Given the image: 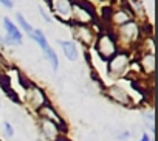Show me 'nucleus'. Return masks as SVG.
Returning a JSON list of instances; mask_svg holds the SVG:
<instances>
[{
  "label": "nucleus",
  "instance_id": "nucleus-12",
  "mask_svg": "<svg viewBox=\"0 0 158 141\" xmlns=\"http://www.w3.org/2000/svg\"><path fill=\"white\" fill-rule=\"evenodd\" d=\"M141 65L146 70V73H153V68H155V57H153V54H146L141 59Z\"/></svg>",
  "mask_w": 158,
  "mask_h": 141
},
{
  "label": "nucleus",
  "instance_id": "nucleus-15",
  "mask_svg": "<svg viewBox=\"0 0 158 141\" xmlns=\"http://www.w3.org/2000/svg\"><path fill=\"white\" fill-rule=\"evenodd\" d=\"M3 127H5V132H6L8 136L14 135V129H13V126H10V122H3Z\"/></svg>",
  "mask_w": 158,
  "mask_h": 141
},
{
  "label": "nucleus",
  "instance_id": "nucleus-3",
  "mask_svg": "<svg viewBox=\"0 0 158 141\" xmlns=\"http://www.w3.org/2000/svg\"><path fill=\"white\" fill-rule=\"evenodd\" d=\"M3 25H5V30H6V42L11 44V45H19L22 42V34L16 28V25L8 17L3 19Z\"/></svg>",
  "mask_w": 158,
  "mask_h": 141
},
{
  "label": "nucleus",
  "instance_id": "nucleus-19",
  "mask_svg": "<svg viewBox=\"0 0 158 141\" xmlns=\"http://www.w3.org/2000/svg\"><path fill=\"white\" fill-rule=\"evenodd\" d=\"M129 136H130V135H129V132H124V133H123V135H121L119 138H123V139H126V138H129Z\"/></svg>",
  "mask_w": 158,
  "mask_h": 141
},
{
  "label": "nucleus",
  "instance_id": "nucleus-14",
  "mask_svg": "<svg viewBox=\"0 0 158 141\" xmlns=\"http://www.w3.org/2000/svg\"><path fill=\"white\" fill-rule=\"evenodd\" d=\"M17 20H19V25H20V27H22V28H23L27 33H30V34L33 33V28H31V25H30V23L25 20V17H23L22 14H17Z\"/></svg>",
  "mask_w": 158,
  "mask_h": 141
},
{
  "label": "nucleus",
  "instance_id": "nucleus-5",
  "mask_svg": "<svg viewBox=\"0 0 158 141\" xmlns=\"http://www.w3.org/2000/svg\"><path fill=\"white\" fill-rule=\"evenodd\" d=\"M119 34H121V37H123L124 40H127V42H133V40L138 37V34H139L138 25H136L133 20H130V22L121 25V28H119Z\"/></svg>",
  "mask_w": 158,
  "mask_h": 141
},
{
  "label": "nucleus",
  "instance_id": "nucleus-9",
  "mask_svg": "<svg viewBox=\"0 0 158 141\" xmlns=\"http://www.w3.org/2000/svg\"><path fill=\"white\" fill-rule=\"evenodd\" d=\"M59 45H62V50H64L65 56L70 60H76L77 59V50L70 40H59Z\"/></svg>",
  "mask_w": 158,
  "mask_h": 141
},
{
  "label": "nucleus",
  "instance_id": "nucleus-13",
  "mask_svg": "<svg viewBox=\"0 0 158 141\" xmlns=\"http://www.w3.org/2000/svg\"><path fill=\"white\" fill-rule=\"evenodd\" d=\"M45 54H47V59L50 60V64H51V67H53V70L56 72V70L59 68V60H57V56H56V53H54V50L50 47L47 51H45Z\"/></svg>",
  "mask_w": 158,
  "mask_h": 141
},
{
  "label": "nucleus",
  "instance_id": "nucleus-8",
  "mask_svg": "<svg viewBox=\"0 0 158 141\" xmlns=\"http://www.w3.org/2000/svg\"><path fill=\"white\" fill-rule=\"evenodd\" d=\"M48 5H51V6H54V10L53 11H56L57 13V17L60 16V17H68V16H71V3L70 2H48Z\"/></svg>",
  "mask_w": 158,
  "mask_h": 141
},
{
  "label": "nucleus",
  "instance_id": "nucleus-16",
  "mask_svg": "<svg viewBox=\"0 0 158 141\" xmlns=\"http://www.w3.org/2000/svg\"><path fill=\"white\" fill-rule=\"evenodd\" d=\"M147 124H149L150 130L153 132V130H155V126H153V113H152V112H150V113L147 115Z\"/></svg>",
  "mask_w": 158,
  "mask_h": 141
},
{
  "label": "nucleus",
  "instance_id": "nucleus-10",
  "mask_svg": "<svg viewBox=\"0 0 158 141\" xmlns=\"http://www.w3.org/2000/svg\"><path fill=\"white\" fill-rule=\"evenodd\" d=\"M132 19H130V14L129 13H126L124 10H116L115 13H113V17H112V22H115V23H118V25H124V23H127V22H130Z\"/></svg>",
  "mask_w": 158,
  "mask_h": 141
},
{
  "label": "nucleus",
  "instance_id": "nucleus-1",
  "mask_svg": "<svg viewBox=\"0 0 158 141\" xmlns=\"http://www.w3.org/2000/svg\"><path fill=\"white\" fill-rule=\"evenodd\" d=\"M96 50H98V54L101 56V59L107 60V59H112V57L116 54V44H115V40L112 39V36L102 33V34H99V37H98Z\"/></svg>",
  "mask_w": 158,
  "mask_h": 141
},
{
  "label": "nucleus",
  "instance_id": "nucleus-4",
  "mask_svg": "<svg viewBox=\"0 0 158 141\" xmlns=\"http://www.w3.org/2000/svg\"><path fill=\"white\" fill-rule=\"evenodd\" d=\"M27 92H28V99H30L31 106H33L36 110H39L42 106H45V104H47L45 95H44V92H42L39 87H36V85H31V87H30Z\"/></svg>",
  "mask_w": 158,
  "mask_h": 141
},
{
  "label": "nucleus",
  "instance_id": "nucleus-11",
  "mask_svg": "<svg viewBox=\"0 0 158 141\" xmlns=\"http://www.w3.org/2000/svg\"><path fill=\"white\" fill-rule=\"evenodd\" d=\"M30 36L40 45V48H42L44 51H47V50L50 48V45H48V42H47V39H45V34H44L40 30H33V33H31Z\"/></svg>",
  "mask_w": 158,
  "mask_h": 141
},
{
  "label": "nucleus",
  "instance_id": "nucleus-7",
  "mask_svg": "<svg viewBox=\"0 0 158 141\" xmlns=\"http://www.w3.org/2000/svg\"><path fill=\"white\" fill-rule=\"evenodd\" d=\"M42 130H44V135H45L50 141L56 139V138L60 135L59 127H57L54 122H51V121H48V119H44V118H42Z\"/></svg>",
  "mask_w": 158,
  "mask_h": 141
},
{
  "label": "nucleus",
  "instance_id": "nucleus-17",
  "mask_svg": "<svg viewBox=\"0 0 158 141\" xmlns=\"http://www.w3.org/2000/svg\"><path fill=\"white\" fill-rule=\"evenodd\" d=\"M0 3H2L5 8H13V5H14V2H8V0H2Z\"/></svg>",
  "mask_w": 158,
  "mask_h": 141
},
{
  "label": "nucleus",
  "instance_id": "nucleus-6",
  "mask_svg": "<svg viewBox=\"0 0 158 141\" xmlns=\"http://www.w3.org/2000/svg\"><path fill=\"white\" fill-rule=\"evenodd\" d=\"M107 93H109V96H110L113 101H116V102H119V104H123V106H129V104H130L129 95H127L119 85H112Z\"/></svg>",
  "mask_w": 158,
  "mask_h": 141
},
{
  "label": "nucleus",
  "instance_id": "nucleus-20",
  "mask_svg": "<svg viewBox=\"0 0 158 141\" xmlns=\"http://www.w3.org/2000/svg\"><path fill=\"white\" fill-rule=\"evenodd\" d=\"M139 141H150V139H149V136H147V135H143V138H141Z\"/></svg>",
  "mask_w": 158,
  "mask_h": 141
},
{
  "label": "nucleus",
  "instance_id": "nucleus-2",
  "mask_svg": "<svg viewBox=\"0 0 158 141\" xmlns=\"http://www.w3.org/2000/svg\"><path fill=\"white\" fill-rule=\"evenodd\" d=\"M129 65V57L126 53H116L109 60V75L112 78H119Z\"/></svg>",
  "mask_w": 158,
  "mask_h": 141
},
{
  "label": "nucleus",
  "instance_id": "nucleus-18",
  "mask_svg": "<svg viewBox=\"0 0 158 141\" xmlns=\"http://www.w3.org/2000/svg\"><path fill=\"white\" fill-rule=\"evenodd\" d=\"M40 14H42V17H44V20H45V22H48V23L51 22V19H50V17L47 16V13H45V11H44L42 8H40Z\"/></svg>",
  "mask_w": 158,
  "mask_h": 141
}]
</instances>
